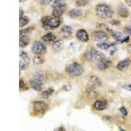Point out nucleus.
I'll use <instances>...</instances> for the list:
<instances>
[{"label":"nucleus","instance_id":"nucleus-1","mask_svg":"<svg viewBox=\"0 0 131 131\" xmlns=\"http://www.w3.org/2000/svg\"><path fill=\"white\" fill-rule=\"evenodd\" d=\"M65 71L70 77H79L85 72V69L81 64L73 62L66 66Z\"/></svg>","mask_w":131,"mask_h":131},{"label":"nucleus","instance_id":"nucleus-2","mask_svg":"<svg viewBox=\"0 0 131 131\" xmlns=\"http://www.w3.org/2000/svg\"><path fill=\"white\" fill-rule=\"evenodd\" d=\"M41 23L45 30H51L58 28L60 24V21L58 18L54 16H44L41 18Z\"/></svg>","mask_w":131,"mask_h":131},{"label":"nucleus","instance_id":"nucleus-3","mask_svg":"<svg viewBox=\"0 0 131 131\" xmlns=\"http://www.w3.org/2000/svg\"><path fill=\"white\" fill-rule=\"evenodd\" d=\"M96 12L98 16L102 18H111L113 15V10L110 7L104 3L98 4L96 6Z\"/></svg>","mask_w":131,"mask_h":131},{"label":"nucleus","instance_id":"nucleus-4","mask_svg":"<svg viewBox=\"0 0 131 131\" xmlns=\"http://www.w3.org/2000/svg\"><path fill=\"white\" fill-rule=\"evenodd\" d=\"M85 57L88 60L92 62H100L106 58L104 54L97 51L94 48H90L86 51Z\"/></svg>","mask_w":131,"mask_h":131},{"label":"nucleus","instance_id":"nucleus-5","mask_svg":"<svg viewBox=\"0 0 131 131\" xmlns=\"http://www.w3.org/2000/svg\"><path fill=\"white\" fill-rule=\"evenodd\" d=\"M64 2H54L52 5V16L56 18H60L64 14V8H65Z\"/></svg>","mask_w":131,"mask_h":131},{"label":"nucleus","instance_id":"nucleus-6","mask_svg":"<svg viewBox=\"0 0 131 131\" xmlns=\"http://www.w3.org/2000/svg\"><path fill=\"white\" fill-rule=\"evenodd\" d=\"M31 51L36 55H42L46 51V47L41 41H35L31 47Z\"/></svg>","mask_w":131,"mask_h":131},{"label":"nucleus","instance_id":"nucleus-7","mask_svg":"<svg viewBox=\"0 0 131 131\" xmlns=\"http://www.w3.org/2000/svg\"><path fill=\"white\" fill-rule=\"evenodd\" d=\"M29 63H30V58L28 57L26 52H25L24 51H20L19 62L20 71L26 70L28 67Z\"/></svg>","mask_w":131,"mask_h":131},{"label":"nucleus","instance_id":"nucleus-8","mask_svg":"<svg viewBox=\"0 0 131 131\" xmlns=\"http://www.w3.org/2000/svg\"><path fill=\"white\" fill-rule=\"evenodd\" d=\"M91 37L93 41L99 42L106 41L108 39V36L103 31H93L91 33Z\"/></svg>","mask_w":131,"mask_h":131},{"label":"nucleus","instance_id":"nucleus-9","mask_svg":"<svg viewBox=\"0 0 131 131\" xmlns=\"http://www.w3.org/2000/svg\"><path fill=\"white\" fill-rule=\"evenodd\" d=\"M47 105L46 103L42 101H36L34 102L33 108L34 110L37 113H45L47 110Z\"/></svg>","mask_w":131,"mask_h":131},{"label":"nucleus","instance_id":"nucleus-10","mask_svg":"<svg viewBox=\"0 0 131 131\" xmlns=\"http://www.w3.org/2000/svg\"><path fill=\"white\" fill-rule=\"evenodd\" d=\"M43 83L33 78L30 80V85L31 88L36 91H41L43 90Z\"/></svg>","mask_w":131,"mask_h":131},{"label":"nucleus","instance_id":"nucleus-11","mask_svg":"<svg viewBox=\"0 0 131 131\" xmlns=\"http://www.w3.org/2000/svg\"><path fill=\"white\" fill-rule=\"evenodd\" d=\"M112 62L110 59L109 58H104L102 60V61L98 62V64H97V68L98 70H101V71H104L106 70V69L108 68L109 67H110V66H112Z\"/></svg>","mask_w":131,"mask_h":131},{"label":"nucleus","instance_id":"nucleus-12","mask_svg":"<svg viewBox=\"0 0 131 131\" xmlns=\"http://www.w3.org/2000/svg\"><path fill=\"white\" fill-rule=\"evenodd\" d=\"M76 37L77 39L82 42L88 41L89 39V36L88 33L86 32L83 29L79 30L76 33Z\"/></svg>","mask_w":131,"mask_h":131},{"label":"nucleus","instance_id":"nucleus-13","mask_svg":"<svg viewBox=\"0 0 131 131\" xmlns=\"http://www.w3.org/2000/svg\"><path fill=\"white\" fill-rule=\"evenodd\" d=\"M130 62L131 60L130 58H125V59L122 60L118 62L117 65V70H120V71L126 70L128 68V66L130 64Z\"/></svg>","mask_w":131,"mask_h":131},{"label":"nucleus","instance_id":"nucleus-14","mask_svg":"<svg viewBox=\"0 0 131 131\" xmlns=\"http://www.w3.org/2000/svg\"><path fill=\"white\" fill-rule=\"evenodd\" d=\"M90 86L94 88H97V87H100L102 86V81L99 78H98L96 75H92L90 78L89 81Z\"/></svg>","mask_w":131,"mask_h":131},{"label":"nucleus","instance_id":"nucleus-15","mask_svg":"<svg viewBox=\"0 0 131 131\" xmlns=\"http://www.w3.org/2000/svg\"><path fill=\"white\" fill-rule=\"evenodd\" d=\"M117 13L122 18H127L129 15V12L127 8L123 4H120L117 7Z\"/></svg>","mask_w":131,"mask_h":131},{"label":"nucleus","instance_id":"nucleus-16","mask_svg":"<svg viewBox=\"0 0 131 131\" xmlns=\"http://www.w3.org/2000/svg\"><path fill=\"white\" fill-rule=\"evenodd\" d=\"M106 30H107V31H108L109 34H110L111 36H112V37H113V38L117 41L121 42V41L123 40L124 37L123 36V35L121 34V33L115 31V30H112V29H110L109 28H107V27L106 28Z\"/></svg>","mask_w":131,"mask_h":131},{"label":"nucleus","instance_id":"nucleus-17","mask_svg":"<svg viewBox=\"0 0 131 131\" xmlns=\"http://www.w3.org/2000/svg\"><path fill=\"white\" fill-rule=\"evenodd\" d=\"M107 106V104L104 100H96L94 104V108L98 111H103L106 110Z\"/></svg>","mask_w":131,"mask_h":131},{"label":"nucleus","instance_id":"nucleus-18","mask_svg":"<svg viewBox=\"0 0 131 131\" xmlns=\"http://www.w3.org/2000/svg\"><path fill=\"white\" fill-rule=\"evenodd\" d=\"M61 34L64 38H68L72 36V28L69 26H64L61 29Z\"/></svg>","mask_w":131,"mask_h":131},{"label":"nucleus","instance_id":"nucleus-19","mask_svg":"<svg viewBox=\"0 0 131 131\" xmlns=\"http://www.w3.org/2000/svg\"><path fill=\"white\" fill-rule=\"evenodd\" d=\"M29 43H30V37H29V35L20 36V40H19L20 47H22V48L26 47L27 45H28Z\"/></svg>","mask_w":131,"mask_h":131},{"label":"nucleus","instance_id":"nucleus-20","mask_svg":"<svg viewBox=\"0 0 131 131\" xmlns=\"http://www.w3.org/2000/svg\"><path fill=\"white\" fill-rule=\"evenodd\" d=\"M83 15V12L79 9H73L69 11V16L72 18H76Z\"/></svg>","mask_w":131,"mask_h":131},{"label":"nucleus","instance_id":"nucleus-21","mask_svg":"<svg viewBox=\"0 0 131 131\" xmlns=\"http://www.w3.org/2000/svg\"><path fill=\"white\" fill-rule=\"evenodd\" d=\"M115 43H106L105 41H102V42H100V43H98L97 44V47H98L99 49H102V50H107L112 47L114 46Z\"/></svg>","mask_w":131,"mask_h":131},{"label":"nucleus","instance_id":"nucleus-22","mask_svg":"<svg viewBox=\"0 0 131 131\" xmlns=\"http://www.w3.org/2000/svg\"><path fill=\"white\" fill-rule=\"evenodd\" d=\"M54 92V89L53 88H52V87H49L47 89L45 90V91L42 92V98H44V99H48L49 97H51L52 96Z\"/></svg>","mask_w":131,"mask_h":131},{"label":"nucleus","instance_id":"nucleus-23","mask_svg":"<svg viewBox=\"0 0 131 131\" xmlns=\"http://www.w3.org/2000/svg\"><path fill=\"white\" fill-rule=\"evenodd\" d=\"M62 41L61 40H57L54 42L52 45V48L54 51H60L62 50L64 46Z\"/></svg>","mask_w":131,"mask_h":131},{"label":"nucleus","instance_id":"nucleus-24","mask_svg":"<svg viewBox=\"0 0 131 131\" xmlns=\"http://www.w3.org/2000/svg\"><path fill=\"white\" fill-rule=\"evenodd\" d=\"M86 93L89 97L90 98H96L98 96V92L96 91V89L92 86L89 87L86 91Z\"/></svg>","mask_w":131,"mask_h":131},{"label":"nucleus","instance_id":"nucleus-25","mask_svg":"<svg viewBox=\"0 0 131 131\" xmlns=\"http://www.w3.org/2000/svg\"><path fill=\"white\" fill-rule=\"evenodd\" d=\"M41 39H43L44 41L46 42L53 41H55L56 36L52 33H47L45 36H43L41 37Z\"/></svg>","mask_w":131,"mask_h":131},{"label":"nucleus","instance_id":"nucleus-26","mask_svg":"<svg viewBox=\"0 0 131 131\" xmlns=\"http://www.w3.org/2000/svg\"><path fill=\"white\" fill-rule=\"evenodd\" d=\"M29 20L28 17L27 16H21L20 17L19 19V26L20 28H23V27H24L25 26H26L27 24L29 23Z\"/></svg>","mask_w":131,"mask_h":131},{"label":"nucleus","instance_id":"nucleus-27","mask_svg":"<svg viewBox=\"0 0 131 131\" xmlns=\"http://www.w3.org/2000/svg\"><path fill=\"white\" fill-rule=\"evenodd\" d=\"M33 62L36 65H41L44 62V59L41 55H36L33 58Z\"/></svg>","mask_w":131,"mask_h":131},{"label":"nucleus","instance_id":"nucleus-28","mask_svg":"<svg viewBox=\"0 0 131 131\" xmlns=\"http://www.w3.org/2000/svg\"><path fill=\"white\" fill-rule=\"evenodd\" d=\"M34 29V26H30L27 28L26 29H24V30H21L20 31V36H26V35H29L30 32Z\"/></svg>","mask_w":131,"mask_h":131},{"label":"nucleus","instance_id":"nucleus-29","mask_svg":"<svg viewBox=\"0 0 131 131\" xmlns=\"http://www.w3.org/2000/svg\"><path fill=\"white\" fill-rule=\"evenodd\" d=\"M33 78L37 79V80L40 81H41L42 83H45V80H46L45 75L41 73H36L34 75V77H33Z\"/></svg>","mask_w":131,"mask_h":131},{"label":"nucleus","instance_id":"nucleus-30","mask_svg":"<svg viewBox=\"0 0 131 131\" xmlns=\"http://www.w3.org/2000/svg\"><path fill=\"white\" fill-rule=\"evenodd\" d=\"M90 0H75V4L78 7H83L88 4Z\"/></svg>","mask_w":131,"mask_h":131},{"label":"nucleus","instance_id":"nucleus-31","mask_svg":"<svg viewBox=\"0 0 131 131\" xmlns=\"http://www.w3.org/2000/svg\"><path fill=\"white\" fill-rule=\"evenodd\" d=\"M119 111L121 112V115H122L123 117H126L127 116V115H128V112H127V109L125 108V107H121L120 109H119Z\"/></svg>","mask_w":131,"mask_h":131},{"label":"nucleus","instance_id":"nucleus-32","mask_svg":"<svg viewBox=\"0 0 131 131\" xmlns=\"http://www.w3.org/2000/svg\"><path fill=\"white\" fill-rule=\"evenodd\" d=\"M122 89L128 91H131V84H125L122 86Z\"/></svg>","mask_w":131,"mask_h":131},{"label":"nucleus","instance_id":"nucleus-33","mask_svg":"<svg viewBox=\"0 0 131 131\" xmlns=\"http://www.w3.org/2000/svg\"><path fill=\"white\" fill-rule=\"evenodd\" d=\"M111 24L113 26H118L121 24V22L119 20L117 19H113L111 21Z\"/></svg>","mask_w":131,"mask_h":131},{"label":"nucleus","instance_id":"nucleus-34","mask_svg":"<svg viewBox=\"0 0 131 131\" xmlns=\"http://www.w3.org/2000/svg\"><path fill=\"white\" fill-rule=\"evenodd\" d=\"M125 31L128 34V35L131 36V26H127L125 28Z\"/></svg>","mask_w":131,"mask_h":131},{"label":"nucleus","instance_id":"nucleus-35","mask_svg":"<svg viewBox=\"0 0 131 131\" xmlns=\"http://www.w3.org/2000/svg\"><path fill=\"white\" fill-rule=\"evenodd\" d=\"M24 86V81L23 79H20L19 81V86H20V89H22L23 88Z\"/></svg>","mask_w":131,"mask_h":131},{"label":"nucleus","instance_id":"nucleus-36","mask_svg":"<svg viewBox=\"0 0 131 131\" xmlns=\"http://www.w3.org/2000/svg\"><path fill=\"white\" fill-rule=\"evenodd\" d=\"M129 41V36H127V37H124L123 40L121 41V43H125V42H128Z\"/></svg>","mask_w":131,"mask_h":131},{"label":"nucleus","instance_id":"nucleus-37","mask_svg":"<svg viewBox=\"0 0 131 131\" xmlns=\"http://www.w3.org/2000/svg\"><path fill=\"white\" fill-rule=\"evenodd\" d=\"M49 0H40V3L42 5H46L49 3Z\"/></svg>","mask_w":131,"mask_h":131},{"label":"nucleus","instance_id":"nucleus-38","mask_svg":"<svg viewBox=\"0 0 131 131\" xmlns=\"http://www.w3.org/2000/svg\"><path fill=\"white\" fill-rule=\"evenodd\" d=\"M63 89H64L65 91H68L71 89V86H70V85H65V86H63Z\"/></svg>","mask_w":131,"mask_h":131},{"label":"nucleus","instance_id":"nucleus-39","mask_svg":"<svg viewBox=\"0 0 131 131\" xmlns=\"http://www.w3.org/2000/svg\"><path fill=\"white\" fill-rule=\"evenodd\" d=\"M54 130H55V131H57V130L63 131V130H65V129H64V128L63 127H58V128H55V129H54Z\"/></svg>","mask_w":131,"mask_h":131},{"label":"nucleus","instance_id":"nucleus-40","mask_svg":"<svg viewBox=\"0 0 131 131\" xmlns=\"http://www.w3.org/2000/svg\"><path fill=\"white\" fill-rule=\"evenodd\" d=\"M24 11H23V9H20V17H21V16H23V15H24Z\"/></svg>","mask_w":131,"mask_h":131},{"label":"nucleus","instance_id":"nucleus-41","mask_svg":"<svg viewBox=\"0 0 131 131\" xmlns=\"http://www.w3.org/2000/svg\"><path fill=\"white\" fill-rule=\"evenodd\" d=\"M125 2L128 6H131V0H125Z\"/></svg>","mask_w":131,"mask_h":131},{"label":"nucleus","instance_id":"nucleus-42","mask_svg":"<svg viewBox=\"0 0 131 131\" xmlns=\"http://www.w3.org/2000/svg\"><path fill=\"white\" fill-rule=\"evenodd\" d=\"M127 50H128V52L131 53V43L128 46V48H127Z\"/></svg>","mask_w":131,"mask_h":131},{"label":"nucleus","instance_id":"nucleus-43","mask_svg":"<svg viewBox=\"0 0 131 131\" xmlns=\"http://www.w3.org/2000/svg\"><path fill=\"white\" fill-rule=\"evenodd\" d=\"M53 2H64V0H53Z\"/></svg>","mask_w":131,"mask_h":131},{"label":"nucleus","instance_id":"nucleus-44","mask_svg":"<svg viewBox=\"0 0 131 131\" xmlns=\"http://www.w3.org/2000/svg\"><path fill=\"white\" fill-rule=\"evenodd\" d=\"M22 1H26V0H22Z\"/></svg>","mask_w":131,"mask_h":131},{"label":"nucleus","instance_id":"nucleus-45","mask_svg":"<svg viewBox=\"0 0 131 131\" xmlns=\"http://www.w3.org/2000/svg\"><path fill=\"white\" fill-rule=\"evenodd\" d=\"M49 1H50V2H51V1H52V0H49Z\"/></svg>","mask_w":131,"mask_h":131}]
</instances>
